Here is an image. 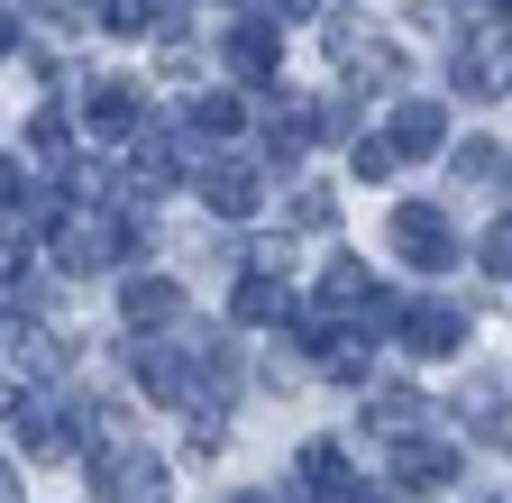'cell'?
I'll return each mask as SVG.
<instances>
[{
	"mask_svg": "<svg viewBox=\"0 0 512 503\" xmlns=\"http://www.w3.org/2000/svg\"><path fill=\"white\" fill-rule=\"evenodd\" d=\"M55 257H64V275H101V266H119V257H128V220H110L101 202L74 211V220H55Z\"/></svg>",
	"mask_w": 512,
	"mask_h": 503,
	"instance_id": "1",
	"label": "cell"
},
{
	"mask_svg": "<svg viewBox=\"0 0 512 503\" xmlns=\"http://www.w3.org/2000/svg\"><path fill=\"white\" fill-rule=\"evenodd\" d=\"M394 247H403V266H421V275H448L458 266V229H448V211L439 202H394Z\"/></svg>",
	"mask_w": 512,
	"mask_h": 503,
	"instance_id": "2",
	"label": "cell"
},
{
	"mask_svg": "<svg viewBox=\"0 0 512 503\" xmlns=\"http://www.w3.org/2000/svg\"><path fill=\"white\" fill-rule=\"evenodd\" d=\"M92 476H101V494H110V503H165V494H174L165 458H156V449H128V439L92 449Z\"/></svg>",
	"mask_w": 512,
	"mask_h": 503,
	"instance_id": "3",
	"label": "cell"
},
{
	"mask_svg": "<svg viewBox=\"0 0 512 503\" xmlns=\"http://www.w3.org/2000/svg\"><path fill=\"white\" fill-rule=\"evenodd\" d=\"M448 83H458L467 101H503V92H512V37H503V28L458 37V55H448Z\"/></svg>",
	"mask_w": 512,
	"mask_h": 503,
	"instance_id": "4",
	"label": "cell"
},
{
	"mask_svg": "<svg viewBox=\"0 0 512 503\" xmlns=\"http://www.w3.org/2000/svg\"><path fill=\"white\" fill-rule=\"evenodd\" d=\"M384 476L412 485V494H430V485L458 476V449H448V439H430V430H394V439H384Z\"/></svg>",
	"mask_w": 512,
	"mask_h": 503,
	"instance_id": "5",
	"label": "cell"
},
{
	"mask_svg": "<svg viewBox=\"0 0 512 503\" xmlns=\"http://www.w3.org/2000/svg\"><path fill=\"white\" fill-rule=\"evenodd\" d=\"M394 330H403L412 357H458L467 348V311L458 302H412V311H394Z\"/></svg>",
	"mask_w": 512,
	"mask_h": 503,
	"instance_id": "6",
	"label": "cell"
},
{
	"mask_svg": "<svg viewBox=\"0 0 512 503\" xmlns=\"http://www.w3.org/2000/svg\"><path fill=\"white\" fill-rule=\"evenodd\" d=\"M229 321H238V330H275V321H302V302L284 293L275 266H256V275H238V293H229Z\"/></svg>",
	"mask_w": 512,
	"mask_h": 503,
	"instance_id": "7",
	"label": "cell"
},
{
	"mask_svg": "<svg viewBox=\"0 0 512 503\" xmlns=\"http://www.w3.org/2000/svg\"><path fill=\"white\" fill-rule=\"evenodd\" d=\"M220 65H229L238 83H266V74L284 65V46H275V19H229V37H220Z\"/></svg>",
	"mask_w": 512,
	"mask_h": 503,
	"instance_id": "8",
	"label": "cell"
},
{
	"mask_svg": "<svg viewBox=\"0 0 512 503\" xmlns=\"http://www.w3.org/2000/svg\"><path fill=\"white\" fill-rule=\"evenodd\" d=\"M202 202H211L220 220H256L266 183H256V165H247V156H220V165H202Z\"/></svg>",
	"mask_w": 512,
	"mask_h": 503,
	"instance_id": "9",
	"label": "cell"
},
{
	"mask_svg": "<svg viewBox=\"0 0 512 503\" xmlns=\"http://www.w3.org/2000/svg\"><path fill=\"white\" fill-rule=\"evenodd\" d=\"M10 439H19L28 458H64V449H74L83 430H64V421H55V412H46L37 394H10Z\"/></svg>",
	"mask_w": 512,
	"mask_h": 503,
	"instance_id": "10",
	"label": "cell"
},
{
	"mask_svg": "<svg viewBox=\"0 0 512 503\" xmlns=\"http://www.w3.org/2000/svg\"><path fill=\"white\" fill-rule=\"evenodd\" d=\"M119 311H128V330H165V321H183V284L174 275H128Z\"/></svg>",
	"mask_w": 512,
	"mask_h": 503,
	"instance_id": "11",
	"label": "cell"
},
{
	"mask_svg": "<svg viewBox=\"0 0 512 503\" xmlns=\"http://www.w3.org/2000/svg\"><path fill=\"white\" fill-rule=\"evenodd\" d=\"M339 65H348V83L357 92H384V83H403V46H384V37H339Z\"/></svg>",
	"mask_w": 512,
	"mask_h": 503,
	"instance_id": "12",
	"label": "cell"
},
{
	"mask_svg": "<svg viewBox=\"0 0 512 503\" xmlns=\"http://www.w3.org/2000/svg\"><path fill=\"white\" fill-rule=\"evenodd\" d=\"M174 174H183V147L165 129H138V138H128V183H138V193H165Z\"/></svg>",
	"mask_w": 512,
	"mask_h": 503,
	"instance_id": "13",
	"label": "cell"
},
{
	"mask_svg": "<svg viewBox=\"0 0 512 503\" xmlns=\"http://www.w3.org/2000/svg\"><path fill=\"white\" fill-rule=\"evenodd\" d=\"M83 129H92L101 147H119V138H138V92H128V83H101V92L83 101Z\"/></svg>",
	"mask_w": 512,
	"mask_h": 503,
	"instance_id": "14",
	"label": "cell"
},
{
	"mask_svg": "<svg viewBox=\"0 0 512 503\" xmlns=\"http://www.w3.org/2000/svg\"><path fill=\"white\" fill-rule=\"evenodd\" d=\"M439 138H448V110L439 101H403L394 110V147L403 156H439Z\"/></svg>",
	"mask_w": 512,
	"mask_h": 503,
	"instance_id": "15",
	"label": "cell"
},
{
	"mask_svg": "<svg viewBox=\"0 0 512 503\" xmlns=\"http://www.w3.org/2000/svg\"><path fill=\"white\" fill-rule=\"evenodd\" d=\"M302 485H311V503H339L357 476H348V458L330 449V439H311V449H302Z\"/></svg>",
	"mask_w": 512,
	"mask_h": 503,
	"instance_id": "16",
	"label": "cell"
},
{
	"mask_svg": "<svg viewBox=\"0 0 512 503\" xmlns=\"http://www.w3.org/2000/svg\"><path fill=\"white\" fill-rule=\"evenodd\" d=\"M10 366H19V375H55V366H64V339L37 330V321H10Z\"/></svg>",
	"mask_w": 512,
	"mask_h": 503,
	"instance_id": "17",
	"label": "cell"
},
{
	"mask_svg": "<svg viewBox=\"0 0 512 503\" xmlns=\"http://www.w3.org/2000/svg\"><path fill=\"white\" fill-rule=\"evenodd\" d=\"M421 412H430V403H421V394H412V385H384V394H375V403H366V421H375V430H384V439H394V430H421Z\"/></svg>",
	"mask_w": 512,
	"mask_h": 503,
	"instance_id": "18",
	"label": "cell"
},
{
	"mask_svg": "<svg viewBox=\"0 0 512 503\" xmlns=\"http://www.w3.org/2000/svg\"><path fill=\"white\" fill-rule=\"evenodd\" d=\"M192 129H202V138H238V129H247V101L202 92V101H192Z\"/></svg>",
	"mask_w": 512,
	"mask_h": 503,
	"instance_id": "19",
	"label": "cell"
},
{
	"mask_svg": "<svg viewBox=\"0 0 512 503\" xmlns=\"http://www.w3.org/2000/svg\"><path fill=\"white\" fill-rule=\"evenodd\" d=\"M92 19H101L110 37H147V28H156V0H92Z\"/></svg>",
	"mask_w": 512,
	"mask_h": 503,
	"instance_id": "20",
	"label": "cell"
},
{
	"mask_svg": "<svg viewBox=\"0 0 512 503\" xmlns=\"http://www.w3.org/2000/svg\"><path fill=\"white\" fill-rule=\"evenodd\" d=\"M503 174H512V165H503L485 138H467V147H458V183H503Z\"/></svg>",
	"mask_w": 512,
	"mask_h": 503,
	"instance_id": "21",
	"label": "cell"
},
{
	"mask_svg": "<svg viewBox=\"0 0 512 503\" xmlns=\"http://www.w3.org/2000/svg\"><path fill=\"white\" fill-rule=\"evenodd\" d=\"M403 165V147H394V129H384V138H357V174L366 183H384V174H394Z\"/></svg>",
	"mask_w": 512,
	"mask_h": 503,
	"instance_id": "22",
	"label": "cell"
},
{
	"mask_svg": "<svg viewBox=\"0 0 512 503\" xmlns=\"http://www.w3.org/2000/svg\"><path fill=\"white\" fill-rule=\"evenodd\" d=\"M476 439H485V449H512V412L494 394H476Z\"/></svg>",
	"mask_w": 512,
	"mask_h": 503,
	"instance_id": "23",
	"label": "cell"
},
{
	"mask_svg": "<svg viewBox=\"0 0 512 503\" xmlns=\"http://www.w3.org/2000/svg\"><path fill=\"white\" fill-rule=\"evenodd\" d=\"M476 257H485V266L512 284V220H494V229H485V247H476Z\"/></svg>",
	"mask_w": 512,
	"mask_h": 503,
	"instance_id": "24",
	"label": "cell"
},
{
	"mask_svg": "<svg viewBox=\"0 0 512 503\" xmlns=\"http://www.w3.org/2000/svg\"><path fill=\"white\" fill-rule=\"evenodd\" d=\"M293 220H302V229H320V220H339V202H330V193H320V183H311V193L293 202Z\"/></svg>",
	"mask_w": 512,
	"mask_h": 503,
	"instance_id": "25",
	"label": "cell"
},
{
	"mask_svg": "<svg viewBox=\"0 0 512 503\" xmlns=\"http://www.w3.org/2000/svg\"><path fill=\"white\" fill-rule=\"evenodd\" d=\"M266 10H275V19H311V10H320V0H266Z\"/></svg>",
	"mask_w": 512,
	"mask_h": 503,
	"instance_id": "26",
	"label": "cell"
},
{
	"mask_svg": "<svg viewBox=\"0 0 512 503\" xmlns=\"http://www.w3.org/2000/svg\"><path fill=\"white\" fill-rule=\"evenodd\" d=\"M339 503H394V494H375V485H348V494H339Z\"/></svg>",
	"mask_w": 512,
	"mask_h": 503,
	"instance_id": "27",
	"label": "cell"
},
{
	"mask_svg": "<svg viewBox=\"0 0 512 503\" xmlns=\"http://www.w3.org/2000/svg\"><path fill=\"white\" fill-rule=\"evenodd\" d=\"M238 503H284V494H238Z\"/></svg>",
	"mask_w": 512,
	"mask_h": 503,
	"instance_id": "28",
	"label": "cell"
},
{
	"mask_svg": "<svg viewBox=\"0 0 512 503\" xmlns=\"http://www.w3.org/2000/svg\"><path fill=\"white\" fill-rule=\"evenodd\" d=\"M485 10H512V0H485Z\"/></svg>",
	"mask_w": 512,
	"mask_h": 503,
	"instance_id": "29",
	"label": "cell"
},
{
	"mask_svg": "<svg viewBox=\"0 0 512 503\" xmlns=\"http://www.w3.org/2000/svg\"><path fill=\"white\" fill-rule=\"evenodd\" d=\"M494 503H512V494H494Z\"/></svg>",
	"mask_w": 512,
	"mask_h": 503,
	"instance_id": "30",
	"label": "cell"
}]
</instances>
